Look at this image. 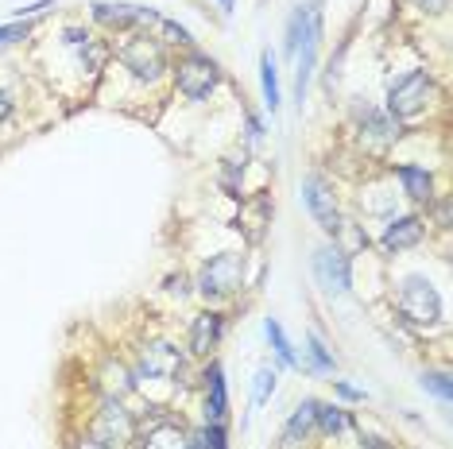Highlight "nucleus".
Returning a JSON list of instances; mask_svg holds the SVG:
<instances>
[{
  "label": "nucleus",
  "mask_w": 453,
  "mask_h": 449,
  "mask_svg": "<svg viewBox=\"0 0 453 449\" xmlns=\"http://www.w3.org/2000/svg\"><path fill=\"white\" fill-rule=\"evenodd\" d=\"M318 39H322V12L318 4H306L287 19V55L295 58V89H298V105L306 97V81L314 70V55H318Z\"/></svg>",
  "instance_id": "obj_1"
},
{
  "label": "nucleus",
  "mask_w": 453,
  "mask_h": 449,
  "mask_svg": "<svg viewBox=\"0 0 453 449\" xmlns=\"http://www.w3.org/2000/svg\"><path fill=\"white\" fill-rule=\"evenodd\" d=\"M430 97H434V78L426 70H411L388 89V112L395 120H411L430 105Z\"/></svg>",
  "instance_id": "obj_2"
},
{
  "label": "nucleus",
  "mask_w": 453,
  "mask_h": 449,
  "mask_svg": "<svg viewBox=\"0 0 453 449\" xmlns=\"http://www.w3.org/2000/svg\"><path fill=\"white\" fill-rule=\"evenodd\" d=\"M399 314L411 325H434L441 322V294L426 279H403V287H399Z\"/></svg>",
  "instance_id": "obj_3"
},
{
  "label": "nucleus",
  "mask_w": 453,
  "mask_h": 449,
  "mask_svg": "<svg viewBox=\"0 0 453 449\" xmlns=\"http://www.w3.org/2000/svg\"><path fill=\"white\" fill-rule=\"evenodd\" d=\"M241 283H244V260L236 256V252H221V256H213L202 268L198 291L205 299H225V294H233Z\"/></svg>",
  "instance_id": "obj_4"
},
{
  "label": "nucleus",
  "mask_w": 453,
  "mask_h": 449,
  "mask_svg": "<svg viewBox=\"0 0 453 449\" xmlns=\"http://www.w3.org/2000/svg\"><path fill=\"white\" fill-rule=\"evenodd\" d=\"M218 81H221V70L205 55H190L187 63L179 66V94L187 101H205L218 89Z\"/></svg>",
  "instance_id": "obj_5"
},
{
  "label": "nucleus",
  "mask_w": 453,
  "mask_h": 449,
  "mask_svg": "<svg viewBox=\"0 0 453 449\" xmlns=\"http://www.w3.org/2000/svg\"><path fill=\"white\" fill-rule=\"evenodd\" d=\"M120 63H125V70H132L140 81H156L163 74V66H167V58H163V47L156 39L140 35V39H132V43L120 47Z\"/></svg>",
  "instance_id": "obj_6"
},
{
  "label": "nucleus",
  "mask_w": 453,
  "mask_h": 449,
  "mask_svg": "<svg viewBox=\"0 0 453 449\" xmlns=\"http://www.w3.org/2000/svg\"><path fill=\"white\" fill-rule=\"evenodd\" d=\"M303 202H306V209H311V217L322 224L326 232H337V224H342V213H337L334 190H329V182L322 175H306L303 179Z\"/></svg>",
  "instance_id": "obj_7"
},
{
  "label": "nucleus",
  "mask_w": 453,
  "mask_h": 449,
  "mask_svg": "<svg viewBox=\"0 0 453 449\" xmlns=\"http://www.w3.org/2000/svg\"><path fill=\"white\" fill-rule=\"evenodd\" d=\"M89 438H94L97 445H105V449H117V445H125L132 442V418L128 411L120 403H105L101 407V415H97V422H94V430H89Z\"/></svg>",
  "instance_id": "obj_8"
},
{
  "label": "nucleus",
  "mask_w": 453,
  "mask_h": 449,
  "mask_svg": "<svg viewBox=\"0 0 453 449\" xmlns=\"http://www.w3.org/2000/svg\"><path fill=\"white\" fill-rule=\"evenodd\" d=\"M314 275H318V283H322L326 291H334V294H345L349 287H353V275H349V256L342 248H318L314 252Z\"/></svg>",
  "instance_id": "obj_9"
},
{
  "label": "nucleus",
  "mask_w": 453,
  "mask_h": 449,
  "mask_svg": "<svg viewBox=\"0 0 453 449\" xmlns=\"http://www.w3.org/2000/svg\"><path fill=\"white\" fill-rule=\"evenodd\" d=\"M182 369L187 364H182L179 349H171V345H148L140 353V376H148V380H179Z\"/></svg>",
  "instance_id": "obj_10"
},
{
  "label": "nucleus",
  "mask_w": 453,
  "mask_h": 449,
  "mask_svg": "<svg viewBox=\"0 0 453 449\" xmlns=\"http://www.w3.org/2000/svg\"><path fill=\"white\" fill-rule=\"evenodd\" d=\"M221 333H225V318H221V314H213V310L198 314V318H194V330H190V353L205 356L210 349H218Z\"/></svg>",
  "instance_id": "obj_11"
},
{
  "label": "nucleus",
  "mask_w": 453,
  "mask_h": 449,
  "mask_svg": "<svg viewBox=\"0 0 453 449\" xmlns=\"http://www.w3.org/2000/svg\"><path fill=\"white\" fill-rule=\"evenodd\" d=\"M225 411H229V395H225V372L221 364H210V372H205V422H218Z\"/></svg>",
  "instance_id": "obj_12"
},
{
  "label": "nucleus",
  "mask_w": 453,
  "mask_h": 449,
  "mask_svg": "<svg viewBox=\"0 0 453 449\" xmlns=\"http://www.w3.org/2000/svg\"><path fill=\"white\" fill-rule=\"evenodd\" d=\"M136 24L143 27H151V35L148 39H163V43H190V32L182 24H174V19L167 16H159V12H151V8H140V16H136Z\"/></svg>",
  "instance_id": "obj_13"
},
{
  "label": "nucleus",
  "mask_w": 453,
  "mask_h": 449,
  "mask_svg": "<svg viewBox=\"0 0 453 449\" xmlns=\"http://www.w3.org/2000/svg\"><path fill=\"white\" fill-rule=\"evenodd\" d=\"M422 240V221L418 217H395L384 229V248L388 252H399V248H411V244Z\"/></svg>",
  "instance_id": "obj_14"
},
{
  "label": "nucleus",
  "mask_w": 453,
  "mask_h": 449,
  "mask_svg": "<svg viewBox=\"0 0 453 449\" xmlns=\"http://www.w3.org/2000/svg\"><path fill=\"white\" fill-rule=\"evenodd\" d=\"M395 175H399V182H403L407 198H415V202H430V194H434V179H430V171L415 167V163H403V167H399Z\"/></svg>",
  "instance_id": "obj_15"
},
{
  "label": "nucleus",
  "mask_w": 453,
  "mask_h": 449,
  "mask_svg": "<svg viewBox=\"0 0 453 449\" xmlns=\"http://www.w3.org/2000/svg\"><path fill=\"white\" fill-rule=\"evenodd\" d=\"M136 16H140V8H132V4H105V0L94 4V19L105 27H132Z\"/></svg>",
  "instance_id": "obj_16"
},
{
  "label": "nucleus",
  "mask_w": 453,
  "mask_h": 449,
  "mask_svg": "<svg viewBox=\"0 0 453 449\" xmlns=\"http://www.w3.org/2000/svg\"><path fill=\"white\" fill-rule=\"evenodd\" d=\"M314 422H318V400H306V403L291 415V422H287L283 442H303V438L314 430Z\"/></svg>",
  "instance_id": "obj_17"
},
{
  "label": "nucleus",
  "mask_w": 453,
  "mask_h": 449,
  "mask_svg": "<svg viewBox=\"0 0 453 449\" xmlns=\"http://www.w3.org/2000/svg\"><path fill=\"white\" fill-rule=\"evenodd\" d=\"M260 81H264V105L267 109H280V70H275V55L264 50L260 55Z\"/></svg>",
  "instance_id": "obj_18"
},
{
  "label": "nucleus",
  "mask_w": 453,
  "mask_h": 449,
  "mask_svg": "<svg viewBox=\"0 0 453 449\" xmlns=\"http://www.w3.org/2000/svg\"><path fill=\"white\" fill-rule=\"evenodd\" d=\"M267 341H272V349H275V356L287 364V369H303V361H298V353L291 349V341H287V333H283V325L275 322V318H267Z\"/></svg>",
  "instance_id": "obj_19"
},
{
  "label": "nucleus",
  "mask_w": 453,
  "mask_h": 449,
  "mask_svg": "<svg viewBox=\"0 0 453 449\" xmlns=\"http://www.w3.org/2000/svg\"><path fill=\"white\" fill-rule=\"evenodd\" d=\"M143 449H194V442L179 430V426H159V430H151V434H148Z\"/></svg>",
  "instance_id": "obj_20"
},
{
  "label": "nucleus",
  "mask_w": 453,
  "mask_h": 449,
  "mask_svg": "<svg viewBox=\"0 0 453 449\" xmlns=\"http://www.w3.org/2000/svg\"><path fill=\"white\" fill-rule=\"evenodd\" d=\"M275 380H280V376H275V369H272V364H264V369L256 372V384H252V403H256V407L272 400V392H275Z\"/></svg>",
  "instance_id": "obj_21"
},
{
  "label": "nucleus",
  "mask_w": 453,
  "mask_h": 449,
  "mask_svg": "<svg viewBox=\"0 0 453 449\" xmlns=\"http://www.w3.org/2000/svg\"><path fill=\"white\" fill-rule=\"evenodd\" d=\"M314 426H322L326 434H337V430H345L349 426V415L342 411V407H322L318 403V422Z\"/></svg>",
  "instance_id": "obj_22"
},
{
  "label": "nucleus",
  "mask_w": 453,
  "mask_h": 449,
  "mask_svg": "<svg viewBox=\"0 0 453 449\" xmlns=\"http://www.w3.org/2000/svg\"><path fill=\"white\" fill-rule=\"evenodd\" d=\"M306 349H311V361H314V372H334V356L322 345L318 333H306Z\"/></svg>",
  "instance_id": "obj_23"
},
{
  "label": "nucleus",
  "mask_w": 453,
  "mask_h": 449,
  "mask_svg": "<svg viewBox=\"0 0 453 449\" xmlns=\"http://www.w3.org/2000/svg\"><path fill=\"white\" fill-rule=\"evenodd\" d=\"M194 449H225V430L218 422H205L198 438H194Z\"/></svg>",
  "instance_id": "obj_24"
},
{
  "label": "nucleus",
  "mask_w": 453,
  "mask_h": 449,
  "mask_svg": "<svg viewBox=\"0 0 453 449\" xmlns=\"http://www.w3.org/2000/svg\"><path fill=\"white\" fill-rule=\"evenodd\" d=\"M422 387H426V392H434L441 403H449V400H453V384H449V376H446V372H430V376H422Z\"/></svg>",
  "instance_id": "obj_25"
},
{
  "label": "nucleus",
  "mask_w": 453,
  "mask_h": 449,
  "mask_svg": "<svg viewBox=\"0 0 453 449\" xmlns=\"http://www.w3.org/2000/svg\"><path fill=\"white\" fill-rule=\"evenodd\" d=\"M334 237H345V244H349V252H360V248H368V237H365V232H360L357 229V224H337V232H334ZM349 252H345V256H349Z\"/></svg>",
  "instance_id": "obj_26"
},
{
  "label": "nucleus",
  "mask_w": 453,
  "mask_h": 449,
  "mask_svg": "<svg viewBox=\"0 0 453 449\" xmlns=\"http://www.w3.org/2000/svg\"><path fill=\"white\" fill-rule=\"evenodd\" d=\"M27 32H32V24H27V19H24V24H4V27H0V50L16 47L19 39H27Z\"/></svg>",
  "instance_id": "obj_27"
},
{
  "label": "nucleus",
  "mask_w": 453,
  "mask_h": 449,
  "mask_svg": "<svg viewBox=\"0 0 453 449\" xmlns=\"http://www.w3.org/2000/svg\"><path fill=\"white\" fill-rule=\"evenodd\" d=\"M47 8H55V0H39V4L16 8V16H19V19H24V16H39V12H47Z\"/></svg>",
  "instance_id": "obj_28"
},
{
  "label": "nucleus",
  "mask_w": 453,
  "mask_h": 449,
  "mask_svg": "<svg viewBox=\"0 0 453 449\" xmlns=\"http://www.w3.org/2000/svg\"><path fill=\"white\" fill-rule=\"evenodd\" d=\"M334 387H337V395H342V400H353V403L365 400V392H357V387H349V384H342V380H337Z\"/></svg>",
  "instance_id": "obj_29"
},
{
  "label": "nucleus",
  "mask_w": 453,
  "mask_h": 449,
  "mask_svg": "<svg viewBox=\"0 0 453 449\" xmlns=\"http://www.w3.org/2000/svg\"><path fill=\"white\" fill-rule=\"evenodd\" d=\"M418 8H422V12H446L449 0H418Z\"/></svg>",
  "instance_id": "obj_30"
},
{
  "label": "nucleus",
  "mask_w": 453,
  "mask_h": 449,
  "mask_svg": "<svg viewBox=\"0 0 453 449\" xmlns=\"http://www.w3.org/2000/svg\"><path fill=\"white\" fill-rule=\"evenodd\" d=\"M4 117H12V97L0 89V120H4Z\"/></svg>",
  "instance_id": "obj_31"
},
{
  "label": "nucleus",
  "mask_w": 453,
  "mask_h": 449,
  "mask_svg": "<svg viewBox=\"0 0 453 449\" xmlns=\"http://www.w3.org/2000/svg\"><path fill=\"white\" fill-rule=\"evenodd\" d=\"M74 449H105V445H97V442H94V438H86V442H78Z\"/></svg>",
  "instance_id": "obj_32"
},
{
  "label": "nucleus",
  "mask_w": 453,
  "mask_h": 449,
  "mask_svg": "<svg viewBox=\"0 0 453 449\" xmlns=\"http://www.w3.org/2000/svg\"><path fill=\"white\" fill-rule=\"evenodd\" d=\"M233 4H236V0H221V8H225V12H233Z\"/></svg>",
  "instance_id": "obj_33"
}]
</instances>
